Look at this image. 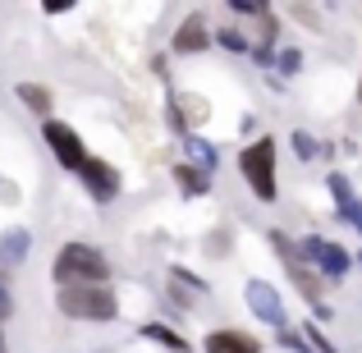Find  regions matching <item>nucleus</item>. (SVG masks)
<instances>
[{
	"mask_svg": "<svg viewBox=\"0 0 362 353\" xmlns=\"http://www.w3.org/2000/svg\"><path fill=\"white\" fill-rule=\"evenodd\" d=\"M51 275H55L60 289H74V284H106L110 280V257L101 253L97 243H78V238H69V243L55 253Z\"/></svg>",
	"mask_w": 362,
	"mask_h": 353,
	"instance_id": "nucleus-1",
	"label": "nucleus"
},
{
	"mask_svg": "<svg viewBox=\"0 0 362 353\" xmlns=\"http://www.w3.org/2000/svg\"><path fill=\"white\" fill-rule=\"evenodd\" d=\"M55 308L74 321H115L119 317V299L106 284H74V289L55 294Z\"/></svg>",
	"mask_w": 362,
	"mask_h": 353,
	"instance_id": "nucleus-2",
	"label": "nucleus"
},
{
	"mask_svg": "<svg viewBox=\"0 0 362 353\" xmlns=\"http://www.w3.org/2000/svg\"><path fill=\"white\" fill-rule=\"evenodd\" d=\"M239 175L247 179L257 202H275L280 184H275V138H257L239 151Z\"/></svg>",
	"mask_w": 362,
	"mask_h": 353,
	"instance_id": "nucleus-3",
	"label": "nucleus"
},
{
	"mask_svg": "<svg viewBox=\"0 0 362 353\" xmlns=\"http://www.w3.org/2000/svg\"><path fill=\"white\" fill-rule=\"evenodd\" d=\"M298 257H303V266H317L326 280H344L349 275V266H354V257H349V248H339V243H330V238H321V234H308L298 243Z\"/></svg>",
	"mask_w": 362,
	"mask_h": 353,
	"instance_id": "nucleus-4",
	"label": "nucleus"
},
{
	"mask_svg": "<svg viewBox=\"0 0 362 353\" xmlns=\"http://www.w3.org/2000/svg\"><path fill=\"white\" fill-rule=\"evenodd\" d=\"M42 138L51 142L55 161H60L64 170H78L83 161H88V147H83V138H78V129H74V124H60V120H46Z\"/></svg>",
	"mask_w": 362,
	"mask_h": 353,
	"instance_id": "nucleus-5",
	"label": "nucleus"
},
{
	"mask_svg": "<svg viewBox=\"0 0 362 353\" xmlns=\"http://www.w3.org/2000/svg\"><path fill=\"white\" fill-rule=\"evenodd\" d=\"M78 179H83V188H88L92 202H115V197H119V170L110 166V161H101V156L83 161Z\"/></svg>",
	"mask_w": 362,
	"mask_h": 353,
	"instance_id": "nucleus-6",
	"label": "nucleus"
},
{
	"mask_svg": "<svg viewBox=\"0 0 362 353\" xmlns=\"http://www.w3.org/2000/svg\"><path fill=\"white\" fill-rule=\"evenodd\" d=\"M243 299H247V308H252V317H262L266 326L284 330V299H280V289H275V284H266V280H247Z\"/></svg>",
	"mask_w": 362,
	"mask_h": 353,
	"instance_id": "nucleus-7",
	"label": "nucleus"
},
{
	"mask_svg": "<svg viewBox=\"0 0 362 353\" xmlns=\"http://www.w3.org/2000/svg\"><path fill=\"white\" fill-rule=\"evenodd\" d=\"M206 353H262V340L257 335H247V330H211L206 335V345H202Z\"/></svg>",
	"mask_w": 362,
	"mask_h": 353,
	"instance_id": "nucleus-8",
	"label": "nucleus"
},
{
	"mask_svg": "<svg viewBox=\"0 0 362 353\" xmlns=\"http://www.w3.org/2000/svg\"><path fill=\"white\" fill-rule=\"evenodd\" d=\"M206 46H211L206 18H202V14H188L184 23H179V33H175V51H179V55H197V51H206Z\"/></svg>",
	"mask_w": 362,
	"mask_h": 353,
	"instance_id": "nucleus-9",
	"label": "nucleus"
},
{
	"mask_svg": "<svg viewBox=\"0 0 362 353\" xmlns=\"http://www.w3.org/2000/svg\"><path fill=\"white\" fill-rule=\"evenodd\" d=\"M184 151H188V166L202 170V175H216V166H221V156H216V147L206 138H197V133H188L184 138Z\"/></svg>",
	"mask_w": 362,
	"mask_h": 353,
	"instance_id": "nucleus-10",
	"label": "nucleus"
},
{
	"mask_svg": "<svg viewBox=\"0 0 362 353\" xmlns=\"http://www.w3.org/2000/svg\"><path fill=\"white\" fill-rule=\"evenodd\" d=\"M33 248V234L28 230H5L0 234V266H18Z\"/></svg>",
	"mask_w": 362,
	"mask_h": 353,
	"instance_id": "nucleus-11",
	"label": "nucleus"
},
{
	"mask_svg": "<svg viewBox=\"0 0 362 353\" xmlns=\"http://www.w3.org/2000/svg\"><path fill=\"white\" fill-rule=\"evenodd\" d=\"M175 184H179V193H188V197H202V193H211V175L193 170L188 161H184V166H175Z\"/></svg>",
	"mask_w": 362,
	"mask_h": 353,
	"instance_id": "nucleus-12",
	"label": "nucleus"
},
{
	"mask_svg": "<svg viewBox=\"0 0 362 353\" xmlns=\"http://www.w3.org/2000/svg\"><path fill=\"white\" fill-rule=\"evenodd\" d=\"M14 97L23 101L33 115H46V110H51V101H55V97H51V88H42V83H18Z\"/></svg>",
	"mask_w": 362,
	"mask_h": 353,
	"instance_id": "nucleus-13",
	"label": "nucleus"
},
{
	"mask_svg": "<svg viewBox=\"0 0 362 353\" xmlns=\"http://www.w3.org/2000/svg\"><path fill=\"white\" fill-rule=\"evenodd\" d=\"M142 340H156V345H165V349H175V353H188V340L179 335V330L160 326V321H147V326H142Z\"/></svg>",
	"mask_w": 362,
	"mask_h": 353,
	"instance_id": "nucleus-14",
	"label": "nucleus"
},
{
	"mask_svg": "<svg viewBox=\"0 0 362 353\" xmlns=\"http://www.w3.org/2000/svg\"><path fill=\"white\" fill-rule=\"evenodd\" d=\"M326 184H330V197H335V207H339V212H349V207L358 202V197H354V184H349V175L330 170V175H326Z\"/></svg>",
	"mask_w": 362,
	"mask_h": 353,
	"instance_id": "nucleus-15",
	"label": "nucleus"
},
{
	"mask_svg": "<svg viewBox=\"0 0 362 353\" xmlns=\"http://www.w3.org/2000/svg\"><path fill=\"white\" fill-rule=\"evenodd\" d=\"M289 147H293V156H298V161H317L321 156V142L312 138L308 129H293L289 133Z\"/></svg>",
	"mask_w": 362,
	"mask_h": 353,
	"instance_id": "nucleus-16",
	"label": "nucleus"
},
{
	"mask_svg": "<svg viewBox=\"0 0 362 353\" xmlns=\"http://www.w3.org/2000/svg\"><path fill=\"white\" fill-rule=\"evenodd\" d=\"M170 284H179V289H188V294H206V280L193 275V271H184V266H170Z\"/></svg>",
	"mask_w": 362,
	"mask_h": 353,
	"instance_id": "nucleus-17",
	"label": "nucleus"
},
{
	"mask_svg": "<svg viewBox=\"0 0 362 353\" xmlns=\"http://www.w3.org/2000/svg\"><path fill=\"white\" fill-rule=\"evenodd\" d=\"M216 42L225 46V51H234V55H243V51H252V42H247V37L239 33V28H221V33H216Z\"/></svg>",
	"mask_w": 362,
	"mask_h": 353,
	"instance_id": "nucleus-18",
	"label": "nucleus"
},
{
	"mask_svg": "<svg viewBox=\"0 0 362 353\" xmlns=\"http://www.w3.org/2000/svg\"><path fill=\"white\" fill-rule=\"evenodd\" d=\"M275 64H280V74H284V79H293V74L303 69V51H298V46H284V51L275 55Z\"/></svg>",
	"mask_w": 362,
	"mask_h": 353,
	"instance_id": "nucleus-19",
	"label": "nucleus"
},
{
	"mask_svg": "<svg viewBox=\"0 0 362 353\" xmlns=\"http://www.w3.org/2000/svg\"><path fill=\"white\" fill-rule=\"evenodd\" d=\"M303 340H308V349H312V353H339L326 335H321V326H312V321L303 326Z\"/></svg>",
	"mask_w": 362,
	"mask_h": 353,
	"instance_id": "nucleus-20",
	"label": "nucleus"
},
{
	"mask_svg": "<svg viewBox=\"0 0 362 353\" xmlns=\"http://www.w3.org/2000/svg\"><path fill=\"white\" fill-rule=\"evenodd\" d=\"M339 221H344V225H354V230L362 234V197H358L354 207H349V212H339Z\"/></svg>",
	"mask_w": 362,
	"mask_h": 353,
	"instance_id": "nucleus-21",
	"label": "nucleus"
},
{
	"mask_svg": "<svg viewBox=\"0 0 362 353\" xmlns=\"http://www.w3.org/2000/svg\"><path fill=\"white\" fill-rule=\"evenodd\" d=\"M9 312H14V299H9V289H5V284H0V321H5Z\"/></svg>",
	"mask_w": 362,
	"mask_h": 353,
	"instance_id": "nucleus-22",
	"label": "nucleus"
},
{
	"mask_svg": "<svg viewBox=\"0 0 362 353\" xmlns=\"http://www.w3.org/2000/svg\"><path fill=\"white\" fill-rule=\"evenodd\" d=\"M64 9H74V0H51V5H46V14H64Z\"/></svg>",
	"mask_w": 362,
	"mask_h": 353,
	"instance_id": "nucleus-23",
	"label": "nucleus"
},
{
	"mask_svg": "<svg viewBox=\"0 0 362 353\" xmlns=\"http://www.w3.org/2000/svg\"><path fill=\"white\" fill-rule=\"evenodd\" d=\"M0 353H9V345H5V326H0Z\"/></svg>",
	"mask_w": 362,
	"mask_h": 353,
	"instance_id": "nucleus-24",
	"label": "nucleus"
},
{
	"mask_svg": "<svg viewBox=\"0 0 362 353\" xmlns=\"http://www.w3.org/2000/svg\"><path fill=\"white\" fill-rule=\"evenodd\" d=\"M358 101H362V83H358Z\"/></svg>",
	"mask_w": 362,
	"mask_h": 353,
	"instance_id": "nucleus-25",
	"label": "nucleus"
},
{
	"mask_svg": "<svg viewBox=\"0 0 362 353\" xmlns=\"http://www.w3.org/2000/svg\"><path fill=\"white\" fill-rule=\"evenodd\" d=\"M358 266H362V253H358Z\"/></svg>",
	"mask_w": 362,
	"mask_h": 353,
	"instance_id": "nucleus-26",
	"label": "nucleus"
},
{
	"mask_svg": "<svg viewBox=\"0 0 362 353\" xmlns=\"http://www.w3.org/2000/svg\"><path fill=\"white\" fill-rule=\"evenodd\" d=\"M0 184H5V179H0Z\"/></svg>",
	"mask_w": 362,
	"mask_h": 353,
	"instance_id": "nucleus-27",
	"label": "nucleus"
}]
</instances>
